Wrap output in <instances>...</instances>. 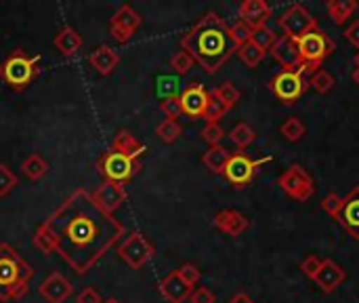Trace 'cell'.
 <instances>
[{
	"instance_id": "22",
	"label": "cell",
	"mask_w": 359,
	"mask_h": 303,
	"mask_svg": "<svg viewBox=\"0 0 359 303\" xmlns=\"http://www.w3.org/2000/svg\"><path fill=\"white\" fill-rule=\"evenodd\" d=\"M88 61H90V65H93L101 76H107V74H111V72L118 67L120 55H118L111 46L101 44V46H97V49L88 55Z\"/></svg>"
},
{
	"instance_id": "19",
	"label": "cell",
	"mask_w": 359,
	"mask_h": 303,
	"mask_svg": "<svg viewBox=\"0 0 359 303\" xmlns=\"http://www.w3.org/2000/svg\"><path fill=\"white\" fill-rule=\"evenodd\" d=\"M179 97H181L183 114H187L191 118H202V114L206 110V101H208V93H206V89L202 84L187 86Z\"/></svg>"
},
{
	"instance_id": "47",
	"label": "cell",
	"mask_w": 359,
	"mask_h": 303,
	"mask_svg": "<svg viewBox=\"0 0 359 303\" xmlns=\"http://www.w3.org/2000/svg\"><path fill=\"white\" fill-rule=\"evenodd\" d=\"M229 303H255L246 293H238L236 297H231V302Z\"/></svg>"
},
{
	"instance_id": "33",
	"label": "cell",
	"mask_w": 359,
	"mask_h": 303,
	"mask_svg": "<svg viewBox=\"0 0 359 303\" xmlns=\"http://www.w3.org/2000/svg\"><path fill=\"white\" fill-rule=\"evenodd\" d=\"M212 93H215L229 110L240 101V89H238L233 82H223V84H219Z\"/></svg>"
},
{
	"instance_id": "39",
	"label": "cell",
	"mask_w": 359,
	"mask_h": 303,
	"mask_svg": "<svg viewBox=\"0 0 359 303\" xmlns=\"http://www.w3.org/2000/svg\"><path fill=\"white\" fill-rule=\"evenodd\" d=\"M160 110L166 114V118H168V120H177V118L183 114L181 97H179V95H168V97H164V101L160 103Z\"/></svg>"
},
{
	"instance_id": "28",
	"label": "cell",
	"mask_w": 359,
	"mask_h": 303,
	"mask_svg": "<svg viewBox=\"0 0 359 303\" xmlns=\"http://www.w3.org/2000/svg\"><path fill=\"white\" fill-rule=\"evenodd\" d=\"M229 139L240 148V150H246L255 139H257V133H255V129L250 127V124H246V122H240V124H236L233 129H231V133H229Z\"/></svg>"
},
{
	"instance_id": "48",
	"label": "cell",
	"mask_w": 359,
	"mask_h": 303,
	"mask_svg": "<svg viewBox=\"0 0 359 303\" xmlns=\"http://www.w3.org/2000/svg\"><path fill=\"white\" fill-rule=\"evenodd\" d=\"M351 78H353V82H355V84H358V86H359V67H355V70H353Z\"/></svg>"
},
{
	"instance_id": "2",
	"label": "cell",
	"mask_w": 359,
	"mask_h": 303,
	"mask_svg": "<svg viewBox=\"0 0 359 303\" xmlns=\"http://www.w3.org/2000/svg\"><path fill=\"white\" fill-rule=\"evenodd\" d=\"M181 51L189 53L204 72L215 74L236 53V44L229 38V25L223 17L210 11L181 38Z\"/></svg>"
},
{
	"instance_id": "5",
	"label": "cell",
	"mask_w": 359,
	"mask_h": 303,
	"mask_svg": "<svg viewBox=\"0 0 359 303\" xmlns=\"http://www.w3.org/2000/svg\"><path fill=\"white\" fill-rule=\"evenodd\" d=\"M297 44H299L301 59H303V63H305L309 74L316 72L320 67V63L334 51V40L328 34H324L320 27L309 32V34H305V36H301L297 40Z\"/></svg>"
},
{
	"instance_id": "40",
	"label": "cell",
	"mask_w": 359,
	"mask_h": 303,
	"mask_svg": "<svg viewBox=\"0 0 359 303\" xmlns=\"http://www.w3.org/2000/svg\"><path fill=\"white\" fill-rule=\"evenodd\" d=\"M19 186L17 181V175L6 167V165H0V198L6 196L11 190H15Z\"/></svg>"
},
{
	"instance_id": "38",
	"label": "cell",
	"mask_w": 359,
	"mask_h": 303,
	"mask_svg": "<svg viewBox=\"0 0 359 303\" xmlns=\"http://www.w3.org/2000/svg\"><path fill=\"white\" fill-rule=\"evenodd\" d=\"M194 57L185 51H177L172 57H170V67L177 72V74H187L191 67H194Z\"/></svg>"
},
{
	"instance_id": "9",
	"label": "cell",
	"mask_w": 359,
	"mask_h": 303,
	"mask_svg": "<svg viewBox=\"0 0 359 303\" xmlns=\"http://www.w3.org/2000/svg\"><path fill=\"white\" fill-rule=\"evenodd\" d=\"M154 253V247L145 240L141 232L128 234V238L118 247V257L133 270H141L145 264H149Z\"/></svg>"
},
{
	"instance_id": "30",
	"label": "cell",
	"mask_w": 359,
	"mask_h": 303,
	"mask_svg": "<svg viewBox=\"0 0 359 303\" xmlns=\"http://www.w3.org/2000/svg\"><path fill=\"white\" fill-rule=\"evenodd\" d=\"M238 57L248 65V67H257L263 59H265V51H261L255 42H246L242 46L236 49Z\"/></svg>"
},
{
	"instance_id": "21",
	"label": "cell",
	"mask_w": 359,
	"mask_h": 303,
	"mask_svg": "<svg viewBox=\"0 0 359 303\" xmlns=\"http://www.w3.org/2000/svg\"><path fill=\"white\" fill-rule=\"evenodd\" d=\"M158 289H160L162 297L168 303H185V299H189V295H191V287H187V285L179 278L177 270L170 272L168 276H164V278L160 281Z\"/></svg>"
},
{
	"instance_id": "46",
	"label": "cell",
	"mask_w": 359,
	"mask_h": 303,
	"mask_svg": "<svg viewBox=\"0 0 359 303\" xmlns=\"http://www.w3.org/2000/svg\"><path fill=\"white\" fill-rule=\"evenodd\" d=\"M345 38H347L355 49H359V19L358 21H353V23L345 30Z\"/></svg>"
},
{
	"instance_id": "12",
	"label": "cell",
	"mask_w": 359,
	"mask_h": 303,
	"mask_svg": "<svg viewBox=\"0 0 359 303\" xmlns=\"http://www.w3.org/2000/svg\"><path fill=\"white\" fill-rule=\"evenodd\" d=\"M139 25H141V15L130 4H122L109 21V34L114 40L124 44L135 36Z\"/></svg>"
},
{
	"instance_id": "31",
	"label": "cell",
	"mask_w": 359,
	"mask_h": 303,
	"mask_svg": "<svg viewBox=\"0 0 359 303\" xmlns=\"http://www.w3.org/2000/svg\"><path fill=\"white\" fill-rule=\"evenodd\" d=\"M250 42H255L261 51H265V53H267V51H271V49H273V44L278 42V34H276L271 27L263 25V27L252 30Z\"/></svg>"
},
{
	"instance_id": "4",
	"label": "cell",
	"mask_w": 359,
	"mask_h": 303,
	"mask_svg": "<svg viewBox=\"0 0 359 303\" xmlns=\"http://www.w3.org/2000/svg\"><path fill=\"white\" fill-rule=\"evenodd\" d=\"M0 78L15 91L27 89V84L36 78V59L21 49H15L0 63Z\"/></svg>"
},
{
	"instance_id": "36",
	"label": "cell",
	"mask_w": 359,
	"mask_h": 303,
	"mask_svg": "<svg viewBox=\"0 0 359 303\" xmlns=\"http://www.w3.org/2000/svg\"><path fill=\"white\" fill-rule=\"evenodd\" d=\"M250 36H252V27L246 25L242 19L236 21L233 25H229V38L236 44V49L242 46V44H246V42H250Z\"/></svg>"
},
{
	"instance_id": "45",
	"label": "cell",
	"mask_w": 359,
	"mask_h": 303,
	"mask_svg": "<svg viewBox=\"0 0 359 303\" xmlns=\"http://www.w3.org/2000/svg\"><path fill=\"white\" fill-rule=\"evenodd\" d=\"M76 303H103V302H101L99 293H97L93 287H86V289H82V291L78 293Z\"/></svg>"
},
{
	"instance_id": "32",
	"label": "cell",
	"mask_w": 359,
	"mask_h": 303,
	"mask_svg": "<svg viewBox=\"0 0 359 303\" xmlns=\"http://www.w3.org/2000/svg\"><path fill=\"white\" fill-rule=\"evenodd\" d=\"M156 135L164 141V143H175L181 137V124L177 120H162L156 127Z\"/></svg>"
},
{
	"instance_id": "37",
	"label": "cell",
	"mask_w": 359,
	"mask_h": 303,
	"mask_svg": "<svg viewBox=\"0 0 359 303\" xmlns=\"http://www.w3.org/2000/svg\"><path fill=\"white\" fill-rule=\"evenodd\" d=\"M225 137V131L219 122H206V127L202 129V139L212 148V146H221Z\"/></svg>"
},
{
	"instance_id": "41",
	"label": "cell",
	"mask_w": 359,
	"mask_h": 303,
	"mask_svg": "<svg viewBox=\"0 0 359 303\" xmlns=\"http://www.w3.org/2000/svg\"><path fill=\"white\" fill-rule=\"evenodd\" d=\"M177 274H179V278L187 285V287H191L194 289V285H198L200 283V270H198V266H194V264H183L179 270H177Z\"/></svg>"
},
{
	"instance_id": "26",
	"label": "cell",
	"mask_w": 359,
	"mask_h": 303,
	"mask_svg": "<svg viewBox=\"0 0 359 303\" xmlns=\"http://www.w3.org/2000/svg\"><path fill=\"white\" fill-rule=\"evenodd\" d=\"M328 15L334 23L343 25L355 11H358V2L355 0H332L328 2Z\"/></svg>"
},
{
	"instance_id": "42",
	"label": "cell",
	"mask_w": 359,
	"mask_h": 303,
	"mask_svg": "<svg viewBox=\"0 0 359 303\" xmlns=\"http://www.w3.org/2000/svg\"><path fill=\"white\" fill-rule=\"evenodd\" d=\"M322 209H324L328 215H332V217L337 219V217L341 215V209H343V198H341L339 194L332 192V194H328V196L322 200Z\"/></svg>"
},
{
	"instance_id": "1",
	"label": "cell",
	"mask_w": 359,
	"mask_h": 303,
	"mask_svg": "<svg viewBox=\"0 0 359 303\" xmlns=\"http://www.w3.org/2000/svg\"><path fill=\"white\" fill-rule=\"evenodd\" d=\"M124 234L114 215L103 213L90 192L74 190L34 232V247L57 253L76 274H86Z\"/></svg>"
},
{
	"instance_id": "23",
	"label": "cell",
	"mask_w": 359,
	"mask_h": 303,
	"mask_svg": "<svg viewBox=\"0 0 359 303\" xmlns=\"http://www.w3.org/2000/svg\"><path fill=\"white\" fill-rule=\"evenodd\" d=\"M111 152H118L126 158H133L137 160L143 152H145V146L130 133V131H118L114 141H111Z\"/></svg>"
},
{
	"instance_id": "6",
	"label": "cell",
	"mask_w": 359,
	"mask_h": 303,
	"mask_svg": "<svg viewBox=\"0 0 359 303\" xmlns=\"http://www.w3.org/2000/svg\"><path fill=\"white\" fill-rule=\"evenodd\" d=\"M278 186L294 200L299 202H307L313 194H316V186H313V179L311 175L301 167V165H292L288 167L280 179H278Z\"/></svg>"
},
{
	"instance_id": "25",
	"label": "cell",
	"mask_w": 359,
	"mask_h": 303,
	"mask_svg": "<svg viewBox=\"0 0 359 303\" xmlns=\"http://www.w3.org/2000/svg\"><path fill=\"white\" fill-rule=\"evenodd\" d=\"M229 158H231V154H229L223 146H212V148H208V150L204 152L202 162H204V167H206L210 173L223 175V171H225Z\"/></svg>"
},
{
	"instance_id": "16",
	"label": "cell",
	"mask_w": 359,
	"mask_h": 303,
	"mask_svg": "<svg viewBox=\"0 0 359 303\" xmlns=\"http://www.w3.org/2000/svg\"><path fill=\"white\" fill-rule=\"evenodd\" d=\"M212 224H215V228H217L219 232H223V234H227V236H231V238L242 236V234L250 228L248 217H244L240 211H233V209H225V211L217 213L215 219H212Z\"/></svg>"
},
{
	"instance_id": "8",
	"label": "cell",
	"mask_w": 359,
	"mask_h": 303,
	"mask_svg": "<svg viewBox=\"0 0 359 303\" xmlns=\"http://www.w3.org/2000/svg\"><path fill=\"white\" fill-rule=\"evenodd\" d=\"M139 169H141L139 160L126 158L111 150L107 154H103L99 160V171L105 175L107 181H116V183H124V181L133 179L139 173Z\"/></svg>"
},
{
	"instance_id": "3",
	"label": "cell",
	"mask_w": 359,
	"mask_h": 303,
	"mask_svg": "<svg viewBox=\"0 0 359 303\" xmlns=\"http://www.w3.org/2000/svg\"><path fill=\"white\" fill-rule=\"evenodd\" d=\"M34 268L6 243H0V303L17 302L27 293Z\"/></svg>"
},
{
	"instance_id": "27",
	"label": "cell",
	"mask_w": 359,
	"mask_h": 303,
	"mask_svg": "<svg viewBox=\"0 0 359 303\" xmlns=\"http://www.w3.org/2000/svg\"><path fill=\"white\" fill-rule=\"evenodd\" d=\"M21 171H23V175H25L27 179L38 181V179H42V177L48 173V165H46V160H44L40 154H29V156L21 162Z\"/></svg>"
},
{
	"instance_id": "35",
	"label": "cell",
	"mask_w": 359,
	"mask_h": 303,
	"mask_svg": "<svg viewBox=\"0 0 359 303\" xmlns=\"http://www.w3.org/2000/svg\"><path fill=\"white\" fill-rule=\"evenodd\" d=\"M311 84H313V89L318 91V93H322V95H326V93H330L332 91V86H334V78H332V74H328L326 70H322V67H318L316 72H311Z\"/></svg>"
},
{
	"instance_id": "34",
	"label": "cell",
	"mask_w": 359,
	"mask_h": 303,
	"mask_svg": "<svg viewBox=\"0 0 359 303\" xmlns=\"http://www.w3.org/2000/svg\"><path fill=\"white\" fill-rule=\"evenodd\" d=\"M280 133L288 139V141H299V139H303V135H305V124L301 122V118H286L284 122H282V127H280Z\"/></svg>"
},
{
	"instance_id": "14",
	"label": "cell",
	"mask_w": 359,
	"mask_h": 303,
	"mask_svg": "<svg viewBox=\"0 0 359 303\" xmlns=\"http://www.w3.org/2000/svg\"><path fill=\"white\" fill-rule=\"evenodd\" d=\"M90 196H93V200L97 202V207L103 213L114 215L122 207V202L126 200V190H124L122 183H116V181H107L105 179Z\"/></svg>"
},
{
	"instance_id": "15",
	"label": "cell",
	"mask_w": 359,
	"mask_h": 303,
	"mask_svg": "<svg viewBox=\"0 0 359 303\" xmlns=\"http://www.w3.org/2000/svg\"><path fill=\"white\" fill-rule=\"evenodd\" d=\"M38 291H40V295L46 299V303H65L67 302V297L72 295L74 287H72V283H69L63 274L53 272V274L46 276V281L38 287Z\"/></svg>"
},
{
	"instance_id": "29",
	"label": "cell",
	"mask_w": 359,
	"mask_h": 303,
	"mask_svg": "<svg viewBox=\"0 0 359 303\" xmlns=\"http://www.w3.org/2000/svg\"><path fill=\"white\" fill-rule=\"evenodd\" d=\"M227 112H229V108L215 93H208V101H206V110H204L202 118L206 122H219Z\"/></svg>"
},
{
	"instance_id": "17",
	"label": "cell",
	"mask_w": 359,
	"mask_h": 303,
	"mask_svg": "<svg viewBox=\"0 0 359 303\" xmlns=\"http://www.w3.org/2000/svg\"><path fill=\"white\" fill-rule=\"evenodd\" d=\"M337 221L349 232L351 238L359 240V188H353L345 198H343V209Z\"/></svg>"
},
{
	"instance_id": "18",
	"label": "cell",
	"mask_w": 359,
	"mask_h": 303,
	"mask_svg": "<svg viewBox=\"0 0 359 303\" xmlns=\"http://www.w3.org/2000/svg\"><path fill=\"white\" fill-rule=\"evenodd\" d=\"M345 278H347V274H345V270L337 262L322 259V266H320V270H318L313 281L318 283V287L324 293H332V291H337L345 283Z\"/></svg>"
},
{
	"instance_id": "10",
	"label": "cell",
	"mask_w": 359,
	"mask_h": 303,
	"mask_svg": "<svg viewBox=\"0 0 359 303\" xmlns=\"http://www.w3.org/2000/svg\"><path fill=\"white\" fill-rule=\"evenodd\" d=\"M307 82L303 78L301 72H290V70H282L273 76L271 80V91L278 97V101L292 105L294 101L301 99V95L305 93Z\"/></svg>"
},
{
	"instance_id": "43",
	"label": "cell",
	"mask_w": 359,
	"mask_h": 303,
	"mask_svg": "<svg viewBox=\"0 0 359 303\" xmlns=\"http://www.w3.org/2000/svg\"><path fill=\"white\" fill-rule=\"evenodd\" d=\"M320 266H322V259L320 257H316V255H309V257H305L303 262H301V272L307 276V278H316V274H318V270H320Z\"/></svg>"
},
{
	"instance_id": "20",
	"label": "cell",
	"mask_w": 359,
	"mask_h": 303,
	"mask_svg": "<svg viewBox=\"0 0 359 303\" xmlns=\"http://www.w3.org/2000/svg\"><path fill=\"white\" fill-rule=\"evenodd\" d=\"M240 17L246 25L257 30L267 25V19L271 17V8L265 0H246L240 6Z\"/></svg>"
},
{
	"instance_id": "50",
	"label": "cell",
	"mask_w": 359,
	"mask_h": 303,
	"mask_svg": "<svg viewBox=\"0 0 359 303\" xmlns=\"http://www.w3.org/2000/svg\"><path fill=\"white\" fill-rule=\"evenodd\" d=\"M355 67H359V51L355 53Z\"/></svg>"
},
{
	"instance_id": "49",
	"label": "cell",
	"mask_w": 359,
	"mask_h": 303,
	"mask_svg": "<svg viewBox=\"0 0 359 303\" xmlns=\"http://www.w3.org/2000/svg\"><path fill=\"white\" fill-rule=\"evenodd\" d=\"M103 303H122V302H118V299H114V297H109V299H105Z\"/></svg>"
},
{
	"instance_id": "24",
	"label": "cell",
	"mask_w": 359,
	"mask_h": 303,
	"mask_svg": "<svg viewBox=\"0 0 359 303\" xmlns=\"http://www.w3.org/2000/svg\"><path fill=\"white\" fill-rule=\"evenodd\" d=\"M82 46V36L74 30V27H63L57 36H55V49L65 55V57H72L80 51Z\"/></svg>"
},
{
	"instance_id": "13",
	"label": "cell",
	"mask_w": 359,
	"mask_h": 303,
	"mask_svg": "<svg viewBox=\"0 0 359 303\" xmlns=\"http://www.w3.org/2000/svg\"><path fill=\"white\" fill-rule=\"evenodd\" d=\"M273 55V59L284 67V70H290V72H307L303 59H301V53H299V44L294 38H288V36H280L278 42L273 44V49L269 51Z\"/></svg>"
},
{
	"instance_id": "7",
	"label": "cell",
	"mask_w": 359,
	"mask_h": 303,
	"mask_svg": "<svg viewBox=\"0 0 359 303\" xmlns=\"http://www.w3.org/2000/svg\"><path fill=\"white\" fill-rule=\"evenodd\" d=\"M280 27H282L284 36L299 40L301 36L318 30V19L303 4H290L280 15Z\"/></svg>"
},
{
	"instance_id": "44",
	"label": "cell",
	"mask_w": 359,
	"mask_h": 303,
	"mask_svg": "<svg viewBox=\"0 0 359 303\" xmlns=\"http://www.w3.org/2000/svg\"><path fill=\"white\" fill-rule=\"evenodd\" d=\"M217 302V297H215V293L210 291V289H206V287H198L196 291H191V295H189V303H215Z\"/></svg>"
},
{
	"instance_id": "11",
	"label": "cell",
	"mask_w": 359,
	"mask_h": 303,
	"mask_svg": "<svg viewBox=\"0 0 359 303\" xmlns=\"http://www.w3.org/2000/svg\"><path fill=\"white\" fill-rule=\"evenodd\" d=\"M269 158H263V160H250L246 154L238 152V154H231L223 175L225 179L233 186V188H244L248 186L252 179H255V173H257V167H261L263 162H267Z\"/></svg>"
}]
</instances>
